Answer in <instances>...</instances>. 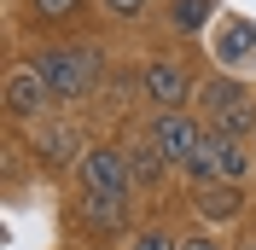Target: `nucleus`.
Returning <instances> with one entry per match:
<instances>
[{"instance_id": "f257e3e1", "label": "nucleus", "mask_w": 256, "mask_h": 250, "mask_svg": "<svg viewBox=\"0 0 256 250\" xmlns=\"http://www.w3.org/2000/svg\"><path fill=\"white\" fill-rule=\"evenodd\" d=\"M35 70H41V82L52 88L58 105H76V99H88L99 88V47H88V41H76V47H41Z\"/></svg>"}, {"instance_id": "f03ea898", "label": "nucleus", "mask_w": 256, "mask_h": 250, "mask_svg": "<svg viewBox=\"0 0 256 250\" xmlns=\"http://www.w3.org/2000/svg\"><path fill=\"white\" fill-rule=\"evenodd\" d=\"M198 116H204L216 134H227V140H239L244 128H256V110H250V88H244L239 76H210L198 82Z\"/></svg>"}, {"instance_id": "7ed1b4c3", "label": "nucleus", "mask_w": 256, "mask_h": 250, "mask_svg": "<svg viewBox=\"0 0 256 250\" xmlns=\"http://www.w3.org/2000/svg\"><path fill=\"white\" fill-rule=\"evenodd\" d=\"M244 169H250L244 146L210 128V134H204V146H198V157H192L180 174H186L192 186H239V180H244Z\"/></svg>"}, {"instance_id": "20e7f679", "label": "nucleus", "mask_w": 256, "mask_h": 250, "mask_svg": "<svg viewBox=\"0 0 256 250\" xmlns=\"http://www.w3.org/2000/svg\"><path fill=\"white\" fill-rule=\"evenodd\" d=\"M204 134H210V122L198 116V110H158V122H152L146 140L158 146L175 169H186L192 157H198V146H204Z\"/></svg>"}, {"instance_id": "39448f33", "label": "nucleus", "mask_w": 256, "mask_h": 250, "mask_svg": "<svg viewBox=\"0 0 256 250\" xmlns=\"http://www.w3.org/2000/svg\"><path fill=\"white\" fill-rule=\"evenodd\" d=\"M52 105H58V99H52V88L41 82L35 64H12V70H6V116H12V122H47Z\"/></svg>"}, {"instance_id": "423d86ee", "label": "nucleus", "mask_w": 256, "mask_h": 250, "mask_svg": "<svg viewBox=\"0 0 256 250\" xmlns=\"http://www.w3.org/2000/svg\"><path fill=\"white\" fill-rule=\"evenodd\" d=\"M82 192H128L134 169H128V146H88V157L76 163Z\"/></svg>"}, {"instance_id": "0eeeda50", "label": "nucleus", "mask_w": 256, "mask_h": 250, "mask_svg": "<svg viewBox=\"0 0 256 250\" xmlns=\"http://www.w3.org/2000/svg\"><path fill=\"white\" fill-rule=\"evenodd\" d=\"M140 88H146V99L158 110H186V99H198V82H192V70L180 58H152Z\"/></svg>"}, {"instance_id": "6e6552de", "label": "nucleus", "mask_w": 256, "mask_h": 250, "mask_svg": "<svg viewBox=\"0 0 256 250\" xmlns=\"http://www.w3.org/2000/svg\"><path fill=\"white\" fill-rule=\"evenodd\" d=\"M216 58H222V70H256V24L239 12H227L222 24H216Z\"/></svg>"}, {"instance_id": "1a4fd4ad", "label": "nucleus", "mask_w": 256, "mask_h": 250, "mask_svg": "<svg viewBox=\"0 0 256 250\" xmlns=\"http://www.w3.org/2000/svg\"><path fill=\"white\" fill-rule=\"evenodd\" d=\"M35 157L64 169V163H82L88 146H82V128L76 122H35Z\"/></svg>"}, {"instance_id": "9d476101", "label": "nucleus", "mask_w": 256, "mask_h": 250, "mask_svg": "<svg viewBox=\"0 0 256 250\" xmlns=\"http://www.w3.org/2000/svg\"><path fill=\"white\" fill-rule=\"evenodd\" d=\"M76 210H82V221H88L94 233H122V227H128V210H134V198H128V192H82Z\"/></svg>"}, {"instance_id": "9b49d317", "label": "nucleus", "mask_w": 256, "mask_h": 250, "mask_svg": "<svg viewBox=\"0 0 256 250\" xmlns=\"http://www.w3.org/2000/svg\"><path fill=\"white\" fill-rule=\"evenodd\" d=\"M192 210L204 221H233L244 210V186H198L192 192Z\"/></svg>"}, {"instance_id": "f8f14e48", "label": "nucleus", "mask_w": 256, "mask_h": 250, "mask_svg": "<svg viewBox=\"0 0 256 250\" xmlns=\"http://www.w3.org/2000/svg\"><path fill=\"white\" fill-rule=\"evenodd\" d=\"M210 18H216V0H169V30L175 35L210 30Z\"/></svg>"}, {"instance_id": "ddd939ff", "label": "nucleus", "mask_w": 256, "mask_h": 250, "mask_svg": "<svg viewBox=\"0 0 256 250\" xmlns=\"http://www.w3.org/2000/svg\"><path fill=\"white\" fill-rule=\"evenodd\" d=\"M128 169H134V180L158 186L163 174H169V157H163V152H158L152 140H134V146H128Z\"/></svg>"}, {"instance_id": "4468645a", "label": "nucleus", "mask_w": 256, "mask_h": 250, "mask_svg": "<svg viewBox=\"0 0 256 250\" xmlns=\"http://www.w3.org/2000/svg\"><path fill=\"white\" fill-rule=\"evenodd\" d=\"M122 250H180V238H175V233H163V227H146V233H134Z\"/></svg>"}, {"instance_id": "2eb2a0df", "label": "nucleus", "mask_w": 256, "mask_h": 250, "mask_svg": "<svg viewBox=\"0 0 256 250\" xmlns=\"http://www.w3.org/2000/svg\"><path fill=\"white\" fill-rule=\"evenodd\" d=\"M30 6L47 18V24H64V18H76V12H82V0H30Z\"/></svg>"}, {"instance_id": "dca6fc26", "label": "nucleus", "mask_w": 256, "mask_h": 250, "mask_svg": "<svg viewBox=\"0 0 256 250\" xmlns=\"http://www.w3.org/2000/svg\"><path fill=\"white\" fill-rule=\"evenodd\" d=\"M146 6H152V0H105V12H111V18H140Z\"/></svg>"}, {"instance_id": "f3484780", "label": "nucleus", "mask_w": 256, "mask_h": 250, "mask_svg": "<svg viewBox=\"0 0 256 250\" xmlns=\"http://www.w3.org/2000/svg\"><path fill=\"white\" fill-rule=\"evenodd\" d=\"M180 250H222L210 233H192V238H180Z\"/></svg>"}, {"instance_id": "a211bd4d", "label": "nucleus", "mask_w": 256, "mask_h": 250, "mask_svg": "<svg viewBox=\"0 0 256 250\" xmlns=\"http://www.w3.org/2000/svg\"><path fill=\"white\" fill-rule=\"evenodd\" d=\"M239 250H256V238H244V244H239Z\"/></svg>"}]
</instances>
